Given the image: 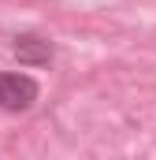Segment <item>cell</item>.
<instances>
[{
  "mask_svg": "<svg viewBox=\"0 0 156 160\" xmlns=\"http://www.w3.org/2000/svg\"><path fill=\"white\" fill-rule=\"evenodd\" d=\"M15 56H19V63L45 67V63L52 60V45L41 41V38H19V41H15Z\"/></svg>",
  "mask_w": 156,
  "mask_h": 160,
  "instance_id": "cell-2",
  "label": "cell"
},
{
  "mask_svg": "<svg viewBox=\"0 0 156 160\" xmlns=\"http://www.w3.org/2000/svg\"><path fill=\"white\" fill-rule=\"evenodd\" d=\"M37 101V82L30 75H19V71H4L0 75V108L7 112H22Z\"/></svg>",
  "mask_w": 156,
  "mask_h": 160,
  "instance_id": "cell-1",
  "label": "cell"
}]
</instances>
